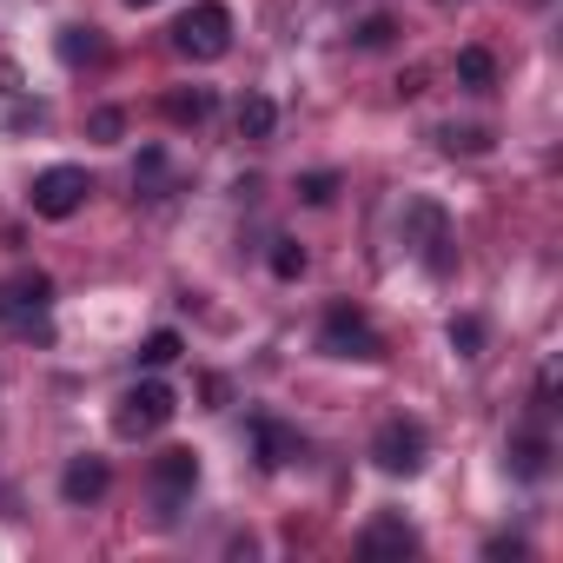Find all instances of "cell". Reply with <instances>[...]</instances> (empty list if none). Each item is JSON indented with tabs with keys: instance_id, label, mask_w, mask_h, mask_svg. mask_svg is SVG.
Here are the masks:
<instances>
[{
	"instance_id": "cell-4",
	"label": "cell",
	"mask_w": 563,
	"mask_h": 563,
	"mask_svg": "<svg viewBox=\"0 0 563 563\" xmlns=\"http://www.w3.org/2000/svg\"><path fill=\"white\" fill-rule=\"evenodd\" d=\"M319 352H325V358H358V365H372V358H385V339H378L352 306H332L325 325H319Z\"/></svg>"
},
{
	"instance_id": "cell-22",
	"label": "cell",
	"mask_w": 563,
	"mask_h": 563,
	"mask_svg": "<svg viewBox=\"0 0 563 563\" xmlns=\"http://www.w3.org/2000/svg\"><path fill=\"white\" fill-rule=\"evenodd\" d=\"M444 146H451V153H457V146H464V153H484L490 140H484L477 126H444Z\"/></svg>"
},
{
	"instance_id": "cell-14",
	"label": "cell",
	"mask_w": 563,
	"mask_h": 563,
	"mask_svg": "<svg viewBox=\"0 0 563 563\" xmlns=\"http://www.w3.org/2000/svg\"><path fill=\"white\" fill-rule=\"evenodd\" d=\"M272 126H278V107H272L265 93H245V100H239V133H245V140H272Z\"/></svg>"
},
{
	"instance_id": "cell-8",
	"label": "cell",
	"mask_w": 563,
	"mask_h": 563,
	"mask_svg": "<svg viewBox=\"0 0 563 563\" xmlns=\"http://www.w3.org/2000/svg\"><path fill=\"white\" fill-rule=\"evenodd\" d=\"M192 484H199V457H192V451L173 444V451L153 457V497H159V517H173V510L192 497Z\"/></svg>"
},
{
	"instance_id": "cell-20",
	"label": "cell",
	"mask_w": 563,
	"mask_h": 563,
	"mask_svg": "<svg viewBox=\"0 0 563 563\" xmlns=\"http://www.w3.org/2000/svg\"><path fill=\"white\" fill-rule=\"evenodd\" d=\"M60 54H67V60H93V54H100L93 27H67V34H60Z\"/></svg>"
},
{
	"instance_id": "cell-5",
	"label": "cell",
	"mask_w": 563,
	"mask_h": 563,
	"mask_svg": "<svg viewBox=\"0 0 563 563\" xmlns=\"http://www.w3.org/2000/svg\"><path fill=\"white\" fill-rule=\"evenodd\" d=\"M372 464H378L385 477H418V471H424V424L385 418L378 438H372Z\"/></svg>"
},
{
	"instance_id": "cell-13",
	"label": "cell",
	"mask_w": 563,
	"mask_h": 563,
	"mask_svg": "<svg viewBox=\"0 0 563 563\" xmlns=\"http://www.w3.org/2000/svg\"><path fill=\"white\" fill-rule=\"evenodd\" d=\"M212 113V93L206 87H179V93H166V120L173 126H199Z\"/></svg>"
},
{
	"instance_id": "cell-7",
	"label": "cell",
	"mask_w": 563,
	"mask_h": 563,
	"mask_svg": "<svg viewBox=\"0 0 563 563\" xmlns=\"http://www.w3.org/2000/svg\"><path fill=\"white\" fill-rule=\"evenodd\" d=\"M87 192H93L87 166H47V173L34 179V212H41V219H74V212L87 206Z\"/></svg>"
},
{
	"instance_id": "cell-12",
	"label": "cell",
	"mask_w": 563,
	"mask_h": 563,
	"mask_svg": "<svg viewBox=\"0 0 563 563\" xmlns=\"http://www.w3.org/2000/svg\"><path fill=\"white\" fill-rule=\"evenodd\" d=\"M457 87H464V93H490V87H497V60H490L484 47H464V54H457Z\"/></svg>"
},
{
	"instance_id": "cell-15",
	"label": "cell",
	"mask_w": 563,
	"mask_h": 563,
	"mask_svg": "<svg viewBox=\"0 0 563 563\" xmlns=\"http://www.w3.org/2000/svg\"><path fill=\"white\" fill-rule=\"evenodd\" d=\"M543 471H550V444H543V438H517V444H510V477L530 484V477H543Z\"/></svg>"
},
{
	"instance_id": "cell-18",
	"label": "cell",
	"mask_w": 563,
	"mask_h": 563,
	"mask_svg": "<svg viewBox=\"0 0 563 563\" xmlns=\"http://www.w3.org/2000/svg\"><path fill=\"white\" fill-rule=\"evenodd\" d=\"M272 272L278 278H299L306 272V245L299 239H272Z\"/></svg>"
},
{
	"instance_id": "cell-6",
	"label": "cell",
	"mask_w": 563,
	"mask_h": 563,
	"mask_svg": "<svg viewBox=\"0 0 563 563\" xmlns=\"http://www.w3.org/2000/svg\"><path fill=\"white\" fill-rule=\"evenodd\" d=\"M54 306V278L47 272H14L8 286H0V319H8L14 332H34Z\"/></svg>"
},
{
	"instance_id": "cell-10",
	"label": "cell",
	"mask_w": 563,
	"mask_h": 563,
	"mask_svg": "<svg viewBox=\"0 0 563 563\" xmlns=\"http://www.w3.org/2000/svg\"><path fill=\"white\" fill-rule=\"evenodd\" d=\"M107 484H113V477H107L100 457H74V464L60 471V497H67V504H100Z\"/></svg>"
},
{
	"instance_id": "cell-16",
	"label": "cell",
	"mask_w": 563,
	"mask_h": 563,
	"mask_svg": "<svg viewBox=\"0 0 563 563\" xmlns=\"http://www.w3.org/2000/svg\"><path fill=\"white\" fill-rule=\"evenodd\" d=\"M451 352H457V358H477V352H484V319H477V312H457V319H451Z\"/></svg>"
},
{
	"instance_id": "cell-11",
	"label": "cell",
	"mask_w": 563,
	"mask_h": 563,
	"mask_svg": "<svg viewBox=\"0 0 563 563\" xmlns=\"http://www.w3.org/2000/svg\"><path fill=\"white\" fill-rule=\"evenodd\" d=\"M252 438H258V464H265V471H278V464L299 451V444H292V431H286V424H272V418H258V424H252Z\"/></svg>"
},
{
	"instance_id": "cell-24",
	"label": "cell",
	"mask_w": 563,
	"mask_h": 563,
	"mask_svg": "<svg viewBox=\"0 0 563 563\" xmlns=\"http://www.w3.org/2000/svg\"><path fill=\"white\" fill-rule=\"evenodd\" d=\"M120 126H126V120H120L113 107H100V113H93V140H120Z\"/></svg>"
},
{
	"instance_id": "cell-21",
	"label": "cell",
	"mask_w": 563,
	"mask_h": 563,
	"mask_svg": "<svg viewBox=\"0 0 563 563\" xmlns=\"http://www.w3.org/2000/svg\"><path fill=\"white\" fill-rule=\"evenodd\" d=\"M391 34H398V21H385V14H372V21L358 27V47H385Z\"/></svg>"
},
{
	"instance_id": "cell-1",
	"label": "cell",
	"mask_w": 563,
	"mask_h": 563,
	"mask_svg": "<svg viewBox=\"0 0 563 563\" xmlns=\"http://www.w3.org/2000/svg\"><path fill=\"white\" fill-rule=\"evenodd\" d=\"M173 47L186 60H219L232 47V8H225V0H199L192 14L173 21Z\"/></svg>"
},
{
	"instance_id": "cell-23",
	"label": "cell",
	"mask_w": 563,
	"mask_h": 563,
	"mask_svg": "<svg viewBox=\"0 0 563 563\" xmlns=\"http://www.w3.org/2000/svg\"><path fill=\"white\" fill-rule=\"evenodd\" d=\"M159 179H166V159H159V153H146V159H140V173H133V186H146V192H153Z\"/></svg>"
},
{
	"instance_id": "cell-2",
	"label": "cell",
	"mask_w": 563,
	"mask_h": 563,
	"mask_svg": "<svg viewBox=\"0 0 563 563\" xmlns=\"http://www.w3.org/2000/svg\"><path fill=\"white\" fill-rule=\"evenodd\" d=\"M173 411H179V398H173L159 378H140L133 391H120V405H113V431H120V438H153V431L173 424Z\"/></svg>"
},
{
	"instance_id": "cell-19",
	"label": "cell",
	"mask_w": 563,
	"mask_h": 563,
	"mask_svg": "<svg viewBox=\"0 0 563 563\" xmlns=\"http://www.w3.org/2000/svg\"><path fill=\"white\" fill-rule=\"evenodd\" d=\"M332 192H339V173H306L299 179V199L306 206H332Z\"/></svg>"
},
{
	"instance_id": "cell-25",
	"label": "cell",
	"mask_w": 563,
	"mask_h": 563,
	"mask_svg": "<svg viewBox=\"0 0 563 563\" xmlns=\"http://www.w3.org/2000/svg\"><path fill=\"white\" fill-rule=\"evenodd\" d=\"M126 8H159V0H126Z\"/></svg>"
},
{
	"instance_id": "cell-9",
	"label": "cell",
	"mask_w": 563,
	"mask_h": 563,
	"mask_svg": "<svg viewBox=\"0 0 563 563\" xmlns=\"http://www.w3.org/2000/svg\"><path fill=\"white\" fill-rule=\"evenodd\" d=\"M405 550H418V537H411V523H405L398 510L372 517L365 537H358V556H405Z\"/></svg>"
},
{
	"instance_id": "cell-3",
	"label": "cell",
	"mask_w": 563,
	"mask_h": 563,
	"mask_svg": "<svg viewBox=\"0 0 563 563\" xmlns=\"http://www.w3.org/2000/svg\"><path fill=\"white\" fill-rule=\"evenodd\" d=\"M405 245H418V258H424L438 278L451 272V219H444L438 199H411V206H405Z\"/></svg>"
},
{
	"instance_id": "cell-17",
	"label": "cell",
	"mask_w": 563,
	"mask_h": 563,
	"mask_svg": "<svg viewBox=\"0 0 563 563\" xmlns=\"http://www.w3.org/2000/svg\"><path fill=\"white\" fill-rule=\"evenodd\" d=\"M179 352H186V339H179V332H153V339L140 345V365H146V372H166Z\"/></svg>"
}]
</instances>
